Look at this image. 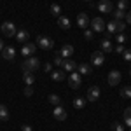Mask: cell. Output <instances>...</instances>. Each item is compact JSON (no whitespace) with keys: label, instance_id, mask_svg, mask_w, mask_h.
<instances>
[{"label":"cell","instance_id":"35","mask_svg":"<svg viewBox=\"0 0 131 131\" xmlns=\"http://www.w3.org/2000/svg\"><path fill=\"white\" fill-rule=\"evenodd\" d=\"M23 94H25V96H31V94H33V88H31V86H26L25 91H23Z\"/></svg>","mask_w":131,"mask_h":131},{"label":"cell","instance_id":"4","mask_svg":"<svg viewBox=\"0 0 131 131\" xmlns=\"http://www.w3.org/2000/svg\"><path fill=\"white\" fill-rule=\"evenodd\" d=\"M0 31H2L5 37H14L16 31H18V28H16V25H14L12 21H5V23L0 25Z\"/></svg>","mask_w":131,"mask_h":131},{"label":"cell","instance_id":"30","mask_svg":"<svg viewBox=\"0 0 131 131\" xmlns=\"http://www.w3.org/2000/svg\"><path fill=\"white\" fill-rule=\"evenodd\" d=\"M112 129H114V131H124V126H122V122L114 121V122H112Z\"/></svg>","mask_w":131,"mask_h":131},{"label":"cell","instance_id":"8","mask_svg":"<svg viewBox=\"0 0 131 131\" xmlns=\"http://www.w3.org/2000/svg\"><path fill=\"white\" fill-rule=\"evenodd\" d=\"M103 61H105L103 52L96 51V52H93V54H91V65H93V67H101V65H103Z\"/></svg>","mask_w":131,"mask_h":131},{"label":"cell","instance_id":"2","mask_svg":"<svg viewBox=\"0 0 131 131\" xmlns=\"http://www.w3.org/2000/svg\"><path fill=\"white\" fill-rule=\"evenodd\" d=\"M35 46H39V47L44 49V51H51L52 47H54V40H52L51 37H47V35H39Z\"/></svg>","mask_w":131,"mask_h":131},{"label":"cell","instance_id":"9","mask_svg":"<svg viewBox=\"0 0 131 131\" xmlns=\"http://www.w3.org/2000/svg\"><path fill=\"white\" fill-rule=\"evenodd\" d=\"M100 98V88L98 86H91L89 89H88V96H86V100L88 101H96Z\"/></svg>","mask_w":131,"mask_h":131},{"label":"cell","instance_id":"41","mask_svg":"<svg viewBox=\"0 0 131 131\" xmlns=\"http://www.w3.org/2000/svg\"><path fill=\"white\" fill-rule=\"evenodd\" d=\"M124 122H126V126H129V128H131V119H124Z\"/></svg>","mask_w":131,"mask_h":131},{"label":"cell","instance_id":"31","mask_svg":"<svg viewBox=\"0 0 131 131\" xmlns=\"http://www.w3.org/2000/svg\"><path fill=\"white\" fill-rule=\"evenodd\" d=\"M117 9L126 10L128 9V0H119V2H117Z\"/></svg>","mask_w":131,"mask_h":131},{"label":"cell","instance_id":"25","mask_svg":"<svg viewBox=\"0 0 131 131\" xmlns=\"http://www.w3.org/2000/svg\"><path fill=\"white\" fill-rule=\"evenodd\" d=\"M51 14L56 16V18H60V16H61V7L58 5V4H51Z\"/></svg>","mask_w":131,"mask_h":131},{"label":"cell","instance_id":"1","mask_svg":"<svg viewBox=\"0 0 131 131\" xmlns=\"http://www.w3.org/2000/svg\"><path fill=\"white\" fill-rule=\"evenodd\" d=\"M21 68H23V73L28 72V73H33L35 70L40 68V60L35 58V56H30V58H25V61L21 63Z\"/></svg>","mask_w":131,"mask_h":131},{"label":"cell","instance_id":"36","mask_svg":"<svg viewBox=\"0 0 131 131\" xmlns=\"http://www.w3.org/2000/svg\"><path fill=\"white\" fill-rule=\"evenodd\" d=\"M115 40H117V44H124V40H126V37H124L122 33H119V35L115 37Z\"/></svg>","mask_w":131,"mask_h":131},{"label":"cell","instance_id":"44","mask_svg":"<svg viewBox=\"0 0 131 131\" xmlns=\"http://www.w3.org/2000/svg\"><path fill=\"white\" fill-rule=\"evenodd\" d=\"M129 75H131V70H129Z\"/></svg>","mask_w":131,"mask_h":131},{"label":"cell","instance_id":"11","mask_svg":"<svg viewBox=\"0 0 131 131\" xmlns=\"http://www.w3.org/2000/svg\"><path fill=\"white\" fill-rule=\"evenodd\" d=\"M52 115H54L56 121H65V119H67V110H65L61 105H56L54 110H52Z\"/></svg>","mask_w":131,"mask_h":131},{"label":"cell","instance_id":"10","mask_svg":"<svg viewBox=\"0 0 131 131\" xmlns=\"http://www.w3.org/2000/svg\"><path fill=\"white\" fill-rule=\"evenodd\" d=\"M35 49H37V46H35V44H31V42H28V44H23V49H21V54H23L25 58H30V56H33V52H35Z\"/></svg>","mask_w":131,"mask_h":131},{"label":"cell","instance_id":"18","mask_svg":"<svg viewBox=\"0 0 131 131\" xmlns=\"http://www.w3.org/2000/svg\"><path fill=\"white\" fill-rule=\"evenodd\" d=\"M101 51L103 52H112L114 51V46H112V42H110V37H105L103 40H101Z\"/></svg>","mask_w":131,"mask_h":131},{"label":"cell","instance_id":"19","mask_svg":"<svg viewBox=\"0 0 131 131\" xmlns=\"http://www.w3.org/2000/svg\"><path fill=\"white\" fill-rule=\"evenodd\" d=\"M61 68H63V72H70V73H72V72L77 68V63H75L73 60H65V63H63Z\"/></svg>","mask_w":131,"mask_h":131},{"label":"cell","instance_id":"7","mask_svg":"<svg viewBox=\"0 0 131 131\" xmlns=\"http://www.w3.org/2000/svg\"><path fill=\"white\" fill-rule=\"evenodd\" d=\"M98 10L103 12V14H108L114 10V4H112L110 0H100L98 2Z\"/></svg>","mask_w":131,"mask_h":131},{"label":"cell","instance_id":"43","mask_svg":"<svg viewBox=\"0 0 131 131\" xmlns=\"http://www.w3.org/2000/svg\"><path fill=\"white\" fill-rule=\"evenodd\" d=\"M86 2H91V0H86Z\"/></svg>","mask_w":131,"mask_h":131},{"label":"cell","instance_id":"39","mask_svg":"<svg viewBox=\"0 0 131 131\" xmlns=\"http://www.w3.org/2000/svg\"><path fill=\"white\" fill-rule=\"evenodd\" d=\"M21 129H23V131H31V126H30V124H23Z\"/></svg>","mask_w":131,"mask_h":131},{"label":"cell","instance_id":"32","mask_svg":"<svg viewBox=\"0 0 131 131\" xmlns=\"http://www.w3.org/2000/svg\"><path fill=\"white\" fill-rule=\"evenodd\" d=\"M114 52H115V54H122V52H124V46H122V44L114 46Z\"/></svg>","mask_w":131,"mask_h":131},{"label":"cell","instance_id":"29","mask_svg":"<svg viewBox=\"0 0 131 131\" xmlns=\"http://www.w3.org/2000/svg\"><path fill=\"white\" fill-rule=\"evenodd\" d=\"M63 63H65V58L60 56V52H58V54L54 56V65H56V67H63Z\"/></svg>","mask_w":131,"mask_h":131},{"label":"cell","instance_id":"26","mask_svg":"<svg viewBox=\"0 0 131 131\" xmlns=\"http://www.w3.org/2000/svg\"><path fill=\"white\" fill-rule=\"evenodd\" d=\"M23 81H25V84H26V86H31V84L35 82V77H33L31 73H28V72H25V75H23Z\"/></svg>","mask_w":131,"mask_h":131},{"label":"cell","instance_id":"33","mask_svg":"<svg viewBox=\"0 0 131 131\" xmlns=\"http://www.w3.org/2000/svg\"><path fill=\"white\" fill-rule=\"evenodd\" d=\"M84 39H86V40H93V30H88V28H86V30H84Z\"/></svg>","mask_w":131,"mask_h":131},{"label":"cell","instance_id":"5","mask_svg":"<svg viewBox=\"0 0 131 131\" xmlns=\"http://www.w3.org/2000/svg\"><path fill=\"white\" fill-rule=\"evenodd\" d=\"M81 84H82V75L79 72H72L70 77H68V86L72 89H77V88H81Z\"/></svg>","mask_w":131,"mask_h":131},{"label":"cell","instance_id":"17","mask_svg":"<svg viewBox=\"0 0 131 131\" xmlns=\"http://www.w3.org/2000/svg\"><path fill=\"white\" fill-rule=\"evenodd\" d=\"M77 70L81 75H89L91 70H93V65L91 63H82V65H77Z\"/></svg>","mask_w":131,"mask_h":131},{"label":"cell","instance_id":"13","mask_svg":"<svg viewBox=\"0 0 131 131\" xmlns=\"http://www.w3.org/2000/svg\"><path fill=\"white\" fill-rule=\"evenodd\" d=\"M77 25L81 26L82 30H86V28L89 26V18H88V14H86V12L77 14Z\"/></svg>","mask_w":131,"mask_h":131},{"label":"cell","instance_id":"22","mask_svg":"<svg viewBox=\"0 0 131 131\" xmlns=\"http://www.w3.org/2000/svg\"><path fill=\"white\" fill-rule=\"evenodd\" d=\"M10 114H9V108L5 107V105H0V121H9Z\"/></svg>","mask_w":131,"mask_h":131},{"label":"cell","instance_id":"14","mask_svg":"<svg viewBox=\"0 0 131 131\" xmlns=\"http://www.w3.org/2000/svg\"><path fill=\"white\" fill-rule=\"evenodd\" d=\"M16 40L18 42H21V44H26V40L30 39V33H28V30H25V28H21V30H18L16 31Z\"/></svg>","mask_w":131,"mask_h":131},{"label":"cell","instance_id":"34","mask_svg":"<svg viewBox=\"0 0 131 131\" xmlns=\"http://www.w3.org/2000/svg\"><path fill=\"white\" fill-rule=\"evenodd\" d=\"M122 58L126 61H131V49H124V52H122Z\"/></svg>","mask_w":131,"mask_h":131},{"label":"cell","instance_id":"28","mask_svg":"<svg viewBox=\"0 0 131 131\" xmlns=\"http://www.w3.org/2000/svg\"><path fill=\"white\" fill-rule=\"evenodd\" d=\"M121 96L122 98H131V86H124V88H122Z\"/></svg>","mask_w":131,"mask_h":131},{"label":"cell","instance_id":"40","mask_svg":"<svg viewBox=\"0 0 131 131\" xmlns=\"http://www.w3.org/2000/svg\"><path fill=\"white\" fill-rule=\"evenodd\" d=\"M126 23H128V25H131V10L126 14Z\"/></svg>","mask_w":131,"mask_h":131},{"label":"cell","instance_id":"37","mask_svg":"<svg viewBox=\"0 0 131 131\" xmlns=\"http://www.w3.org/2000/svg\"><path fill=\"white\" fill-rule=\"evenodd\" d=\"M124 119H131V107H128L124 110Z\"/></svg>","mask_w":131,"mask_h":131},{"label":"cell","instance_id":"38","mask_svg":"<svg viewBox=\"0 0 131 131\" xmlns=\"http://www.w3.org/2000/svg\"><path fill=\"white\" fill-rule=\"evenodd\" d=\"M44 70L51 73V72H52V65H51V63H46V65H44Z\"/></svg>","mask_w":131,"mask_h":131},{"label":"cell","instance_id":"42","mask_svg":"<svg viewBox=\"0 0 131 131\" xmlns=\"http://www.w3.org/2000/svg\"><path fill=\"white\" fill-rule=\"evenodd\" d=\"M4 47H5V46H4V40L0 39V52H2V49H4Z\"/></svg>","mask_w":131,"mask_h":131},{"label":"cell","instance_id":"20","mask_svg":"<svg viewBox=\"0 0 131 131\" xmlns=\"http://www.w3.org/2000/svg\"><path fill=\"white\" fill-rule=\"evenodd\" d=\"M51 79H52L54 82L65 81V72H63V70H52V72H51Z\"/></svg>","mask_w":131,"mask_h":131},{"label":"cell","instance_id":"6","mask_svg":"<svg viewBox=\"0 0 131 131\" xmlns=\"http://www.w3.org/2000/svg\"><path fill=\"white\" fill-rule=\"evenodd\" d=\"M89 26L93 31H103L105 30V26H107V23L101 19V18H94V19L89 21Z\"/></svg>","mask_w":131,"mask_h":131},{"label":"cell","instance_id":"3","mask_svg":"<svg viewBox=\"0 0 131 131\" xmlns=\"http://www.w3.org/2000/svg\"><path fill=\"white\" fill-rule=\"evenodd\" d=\"M107 30L110 31V33H122L124 28H126V23L124 21H117V19H112L107 26H105Z\"/></svg>","mask_w":131,"mask_h":131},{"label":"cell","instance_id":"27","mask_svg":"<svg viewBox=\"0 0 131 131\" xmlns=\"http://www.w3.org/2000/svg\"><path fill=\"white\" fill-rule=\"evenodd\" d=\"M49 103H52L54 107H56V105H61V98L58 94H49Z\"/></svg>","mask_w":131,"mask_h":131},{"label":"cell","instance_id":"21","mask_svg":"<svg viewBox=\"0 0 131 131\" xmlns=\"http://www.w3.org/2000/svg\"><path fill=\"white\" fill-rule=\"evenodd\" d=\"M58 25H60L61 30H70V19L65 18V16H60L58 18Z\"/></svg>","mask_w":131,"mask_h":131},{"label":"cell","instance_id":"15","mask_svg":"<svg viewBox=\"0 0 131 131\" xmlns=\"http://www.w3.org/2000/svg\"><path fill=\"white\" fill-rule=\"evenodd\" d=\"M2 58L4 60H7V61H12L14 58H16V51H14V47H4L2 49Z\"/></svg>","mask_w":131,"mask_h":131},{"label":"cell","instance_id":"12","mask_svg":"<svg viewBox=\"0 0 131 131\" xmlns=\"http://www.w3.org/2000/svg\"><path fill=\"white\" fill-rule=\"evenodd\" d=\"M121 72L119 70H110V73H108V84L110 86H117L119 82H121Z\"/></svg>","mask_w":131,"mask_h":131},{"label":"cell","instance_id":"23","mask_svg":"<svg viewBox=\"0 0 131 131\" xmlns=\"http://www.w3.org/2000/svg\"><path fill=\"white\" fill-rule=\"evenodd\" d=\"M112 16H114V19L117 21H122L126 18V10H121V9H114L112 10Z\"/></svg>","mask_w":131,"mask_h":131},{"label":"cell","instance_id":"24","mask_svg":"<svg viewBox=\"0 0 131 131\" xmlns=\"http://www.w3.org/2000/svg\"><path fill=\"white\" fill-rule=\"evenodd\" d=\"M84 105H86V100H84V98H81V96H77V98L73 100V107H75L77 110L84 108Z\"/></svg>","mask_w":131,"mask_h":131},{"label":"cell","instance_id":"16","mask_svg":"<svg viewBox=\"0 0 131 131\" xmlns=\"http://www.w3.org/2000/svg\"><path fill=\"white\" fill-rule=\"evenodd\" d=\"M72 54H73V46H72V44H65L60 51V56H63V58L67 60V58H70Z\"/></svg>","mask_w":131,"mask_h":131}]
</instances>
